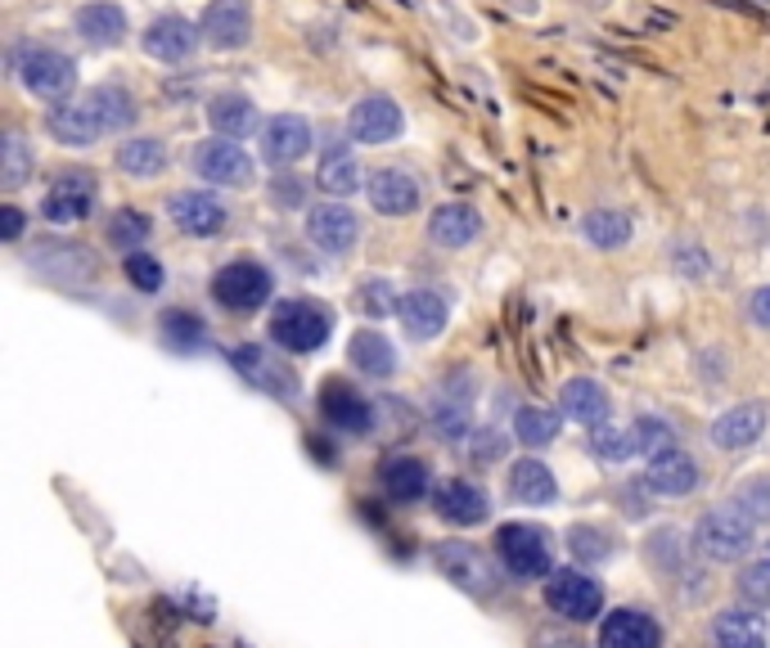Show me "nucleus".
Wrapping results in <instances>:
<instances>
[{
  "label": "nucleus",
  "mask_w": 770,
  "mask_h": 648,
  "mask_svg": "<svg viewBox=\"0 0 770 648\" xmlns=\"http://www.w3.org/2000/svg\"><path fill=\"white\" fill-rule=\"evenodd\" d=\"M752 523H766L770 518V477H752L739 486V501H735Z\"/></svg>",
  "instance_id": "c03bdc74"
},
{
  "label": "nucleus",
  "mask_w": 770,
  "mask_h": 648,
  "mask_svg": "<svg viewBox=\"0 0 770 648\" xmlns=\"http://www.w3.org/2000/svg\"><path fill=\"white\" fill-rule=\"evenodd\" d=\"M559 406L572 424H591L600 428L604 415H608V392L595 383V378H568L563 392H559Z\"/></svg>",
  "instance_id": "5701e85b"
},
{
  "label": "nucleus",
  "mask_w": 770,
  "mask_h": 648,
  "mask_svg": "<svg viewBox=\"0 0 770 648\" xmlns=\"http://www.w3.org/2000/svg\"><path fill=\"white\" fill-rule=\"evenodd\" d=\"M649 486L662 491V495H690L698 486V464L694 455H685L681 446L676 451H667L658 460H649Z\"/></svg>",
  "instance_id": "cd10ccee"
},
{
  "label": "nucleus",
  "mask_w": 770,
  "mask_h": 648,
  "mask_svg": "<svg viewBox=\"0 0 770 648\" xmlns=\"http://www.w3.org/2000/svg\"><path fill=\"white\" fill-rule=\"evenodd\" d=\"M378 482H383V491L393 495V501H402V505H410V501H419V495L428 491V469L419 464V460H388L383 464V473H378Z\"/></svg>",
  "instance_id": "473e14b6"
},
{
  "label": "nucleus",
  "mask_w": 770,
  "mask_h": 648,
  "mask_svg": "<svg viewBox=\"0 0 770 648\" xmlns=\"http://www.w3.org/2000/svg\"><path fill=\"white\" fill-rule=\"evenodd\" d=\"M546 600H550V608H554L563 622H595L600 608H604V590H600V581L586 576L582 568H563V572L550 576Z\"/></svg>",
  "instance_id": "39448f33"
},
{
  "label": "nucleus",
  "mask_w": 770,
  "mask_h": 648,
  "mask_svg": "<svg viewBox=\"0 0 770 648\" xmlns=\"http://www.w3.org/2000/svg\"><path fill=\"white\" fill-rule=\"evenodd\" d=\"M752 320H757L761 329H770V284L757 288V297H752Z\"/></svg>",
  "instance_id": "3c124183"
},
{
  "label": "nucleus",
  "mask_w": 770,
  "mask_h": 648,
  "mask_svg": "<svg viewBox=\"0 0 770 648\" xmlns=\"http://www.w3.org/2000/svg\"><path fill=\"white\" fill-rule=\"evenodd\" d=\"M591 451H595L604 464H622V460H631L640 446H636V432L613 428V424H600V428L591 432Z\"/></svg>",
  "instance_id": "4c0bfd02"
},
{
  "label": "nucleus",
  "mask_w": 770,
  "mask_h": 648,
  "mask_svg": "<svg viewBox=\"0 0 770 648\" xmlns=\"http://www.w3.org/2000/svg\"><path fill=\"white\" fill-rule=\"evenodd\" d=\"M77 32L90 45H118L127 36V14H122V6H113V0H95V6L77 10Z\"/></svg>",
  "instance_id": "c85d7f7f"
},
{
  "label": "nucleus",
  "mask_w": 770,
  "mask_h": 648,
  "mask_svg": "<svg viewBox=\"0 0 770 648\" xmlns=\"http://www.w3.org/2000/svg\"><path fill=\"white\" fill-rule=\"evenodd\" d=\"M230 361H234V370L244 374L249 383H257L262 392H271V396H279V402H294V392H298V378H294V370H284L279 361H271L262 347H253V342H244V347H234L230 352Z\"/></svg>",
  "instance_id": "ddd939ff"
},
{
  "label": "nucleus",
  "mask_w": 770,
  "mask_h": 648,
  "mask_svg": "<svg viewBox=\"0 0 770 648\" xmlns=\"http://www.w3.org/2000/svg\"><path fill=\"white\" fill-rule=\"evenodd\" d=\"M761 428H766L761 406H735L712 424V441L721 446V451H744V446H752L761 437Z\"/></svg>",
  "instance_id": "bb28decb"
},
{
  "label": "nucleus",
  "mask_w": 770,
  "mask_h": 648,
  "mask_svg": "<svg viewBox=\"0 0 770 648\" xmlns=\"http://www.w3.org/2000/svg\"><path fill=\"white\" fill-rule=\"evenodd\" d=\"M208 122L221 140H239V135H249L253 122H257V109H253V99L249 95H239V90H221L212 105H208Z\"/></svg>",
  "instance_id": "a878e982"
},
{
  "label": "nucleus",
  "mask_w": 770,
  "mask_h": 648,
  "mask_svg": "<svg viewBox=\"0 0 770 648\" xmlns=\"http://www.w3.org/2000/svg\"><path fill=\"white\" fill-rule=\"evenodd\" d=\"M199 41H204V32L189 23V19H180V14L154 19L150 28H144V36H140L144 55L158 59V64H185V59L199 50Z\"/></svg>",
  "instance_id": "0eeeda50"
},
{
  "label": "nucleus",
  "mask_w": 770,
  "mask_h": 648,
  "mask_svg": "<svg viewBox=\"0 0 770 648\" xmlns=\"http://www.w3.org/2000/svg\"><path fill=\"white\" fill-rule=\"evenodd\" d=\"M604 536L595 527H572V550L576 554H586V559H604L608 554V545H600Z\"/></svg>",
  "instance_id": "de8ad7c7"
},
{
  "label": "nucleus",
  "mask_w": 770,
  "mask_h": 648,
  "mask_svg": "<svg viewBox=\"0 0 770 648\" xmlns=\"http://www.w3.org/2000/svg\"><path fill=\"white\" fill-rule=\"evenodd\" d=\"M766 563H770V540H766Z\"/></svg>",
  "instance_id": "864d4df0"
},
{
  "label": "nucleus",
  "mask_w": 770,
  "mask_h": 648,
  "mask_svg": "<svg viewBox=\"0 0 770 648\" xmlns=\"http://www.w3.org/2000/svg\"><path fill=\"white\" fill-rule=\"evenodd\" d=\"M271 271L262 262H230L212 275V297L226 311H257L271 303Z\"/></svg>",
  "instance_id": "20e7f679"
},
{
  "label": "nucleus",
  "mask_w": 770,
  "mask_h": 648,
  "mask_svg": "<svg viewBox=\"0 0 770 648\" xmlns=\"http://www.w3.org/2000/svg\"><path fill=\"white\" fill-rule=\"evenodd\" d=\"M554 473L541 460H518L509 469V495L518 505H550L554 501Z\"/></svg>",
  "instance_id": "2f4dec72"
},
{
  "label": "nucleus",
  "mask_w": 770,
  "mask_h": 648,
  "mask_svg": "<svg viewBox=\"0 0 770 648\" xmlns=\"http://www.w3.org/2000/svg\"><path fill=\"white\" fill-rule=\"evenodd\" d=\"M28 172H32V154H28V144H23V135H6V144H0V185L6 189H19L23 180H28Z\"/></svg>",
  "instance_id": "ea45409f"
},
{
  "label": "nucleus",
  "mask_w": 770,
  "mask_h": 648,
  "mask_svg": "<svg viewBox=\"0 0 770 648\" xmlns=\"http://www.w3.org/2000/svg\"><path fill=\"white\" fill-rule=\"evenodd\" d=\"M307 149H311V127H307V118L279 113V118L266 122V131H262V154H266L271 167H294V163L307 154Z\"/></svg>",
  "instance_id": "4468645a"
},
{
  "label": "nucleus",
  "mask_w": 770,
  "mask_h": 648,
  "mask_svg": "<svg viewBox=\"0 0 770 648\" xmlns=\"http://www.w3.org/2000/svg\"><path fill=\"white\" fill-rule=\"evenodd\" d=\"M316 185H320L324 194H333V198H348V194L361 189V163H356V154H352V144H343V140L324 144Z\"/></svg>",
  "instance_id": "412c9836"
},
{
  "label": "nucleus",
  "mask_w": 770,
  "mask_h": 648,
  "mask_svg": "<svg viewBox=\"0 0 770 648\" xmlns=\"http://www.w3.org/2000/svg\"><path fill=\"white\" fill-rule=\"evenodd\" d=\"M739 590H744V600H757V604H770V563L761 559L757 568H748L739 576Z\"/></svg>",
  "instance_id": "49530a36"
},
{
  "label": "nucleus",
  "mask_w": 770,
  "mask_h": 648,
  "mask_svg": "<svg viewBox=\"0 0 770 648\" xmlns=\"http://www.w3.org/2000/svg\"><path fill=\"white\" fill-rule=\"evenodd\" d=\"M582 234H586L595 248H622V243L631 239V221L622 217V212L600 208V212H586V217H582Z\"/></svg>",
  "instance_id": "e433bc0d"
},
{
  "label": "nucleus",
  "mask_w": 770,
  "mask_h": 648,
  "mask_svg": "<svg viewBox=\"0 0 770 648\" xmlns=\"http://www.w3.org/2000/svg\"><path fill=\"white\" fill-rule=\"evenodd\" d=\"M86 109L95 113V122H100V131H127L135 122V99L127 86L118 81H100L90 95H86Z\"/></svg>",
  "instance_id": "b1692460"
},
{
  "label": "nucleus",
  "mask_w": 770,
  "mask_h": 648,
  "mask_svg": "<svg viewBox=\"0 0 770 648\" xmlns=\"http://www.w3.org/2000/svg\"><path fill=\"white\" fill-rule=\"evenodd\" d=\"M204 320L195 316V311H167L163 316V338H167V347H180V352H189V347H199L204 342Z\"/></svg>",
  "instance_id": "79ce46f5"
},
{
  "label": "nucleus",
  "mask_w": 770,
  "mask_h": 648,
  "mask_svg": "<svg viewBox=\"0 0 770 648\" xmlns=\"http://www.w3.org/2000/svg\"><path fill=\"white\" fill-rule=\"evenodd\" d=\"M631 432H636L640 455H649V460H658V455H667V451H676V432H671V424L658 419V415H640V419L631 424Z\"/></svg>",
  "instance_id": "58836bf2"
},
{
  "label": "nucleus",
  "mask_w": 770,
  "mask_h": 648,
  "mask_svg": "<svg viewBox=\"0 0 770 648\" xmlns=\"http://www.w3.org/2000/svg\"><path fill=\"white\" fill-rule=\"evenodd\" d=\"M600 648H662V630L649 613L636 608H617L600 626Z\"/></svg>",
  "instance_id": "6ab92c4d"
},
{
  "label": "nucleus",
  "mask_w": 770,
  "mask_h": 648,
  "mask_svg": "<svg viewBox=\"0 0 770 648\" xmlns=\"http://www.w3.org/2000/svg\"><path fill=\"white\" fill-rule=\"evenodd\" d=\"M19 77L32 95H45V99H59L73 90L77 81V64L64 55V50H51V45H36L19 59Z\"/></svg>",
  "instance_id": "423d86ee"
},
{
  "label": "nucleus",
  "mask_w": 770,
  "mask_h": 648,
  "mask_svg": "<svg viewBox=\"0 0 770 648\" xmlns=\"http://www.w3.org/2000/svg\"><path fill=\"white\" fill-rule=\"evenodd\" d=\"M348 356H352V365H356L361 374H370V378H388V374L397 370L393 342L383 338L378 329H361V333L352 338V347H348Z\"/></svg>",
  "instance_id": "7c9ffc66"
},
{
  "label": "nucleus",
  "mask_w": 770,
  "mask_h": 648,
  "mask_svg": "<svg viewBox=\"0 0 770 648\" xmlns=\"http://www.w3.org/2000/svg\"><path fill=\"white\" fill-rule=\"evenodd\" d=\"M432 563L442 568V576H451V581H455L460 590H469V594H492V585H496V576H492L487 559L477 554L469 540L438 545V550H432Z\"/></svg>",
  "instance_id": "9d476101"
},
{
  "label": "nucleus",
  "mask_w": 770,
  "mask_h": 648,
  "mask_svg": "<svg viewBox=\"0 0 770 648\" xmlns=\"http://www.w3.org/2000/svg\"><path fill=\"white\" fill-rule=\"evenodd\" d=\"M348 131H352V140H361V144L393 140V135L402 131L397 99H388V95H365V99H356V109H352V118H348Z\"/></svg>",
  "instance_id": "dca6fc26"
},
{
  "label": "nucleus",
  "mask_w": 770,
  "mask_h": 648,
  "mask_svg": "<svg viewBox=\"0 0 770 648\" xmlns=\"http://www.w3.org/2000/svg\"><path fill=\"white\" fill-rule=\"evenodd\" d=\"M329 333H333V311L320 307V303H302V297L279 303L275 316H271V338L294 356H307V352H316V347H324Z\"/></svg>",
  "instance_id": "f03ea898"
},
{
  "label": "nucleus",
  "mask_w": 770,
  "mask_h": 648,
  "mask_svg": "<svg viewBox=\"0 0 770 648\" xmlns=\"http://www.w3.org/2000/svg\"><path fill=\"white\" fill-rule=\"evenodd\" d=\"M496 554L518 581H541L550 572V536L532 523H505L496 531Z\"/></svg>",
  "instance_id": "7ed1b4c3"
},
{
  "label": "nucleus",
  "mask_w": 770,
  "mask_h": 648,
  "mask_svg": "<svg viewBox=\"0 0 770 648\" xmlns=\"http://www.w3.org/2000/svg\"><path fill=\"white\" fill-rule=\"evenodd\" d=\"M537 648H586L582 639H572V635H559V630H541Z\"/></svg>",
  "instance_id": "603ef678"
},
{
  "label": "nucleus",
  "mask_w": 770,
  "mask_h": 648,
  "mask_svg": "<svg viewBox=\"0 0 770 648\" xmlns=\"http://www.w3.org/2000/svg\"><path fill=\"white\" fill-rule=\"evenodd\" d=\"M275 204H302L298 176H279V180H275Z\"/></svg>",
  "instance_id": "09e8293b"
},
{
  "label": "nucleus",
  "mask_w": 770,
  "mask_h": 648,
  "mask_svg": "<svg viewBox=\"0 0 770 648\" xmlns=\"http://www.w3.org/2000/svg\"><path fill=\"white\" fill-rule=\"evenodd\" d=\"M150 230H154V221L144 217V212H135V208H122L113 221H109V243L113 248H144V239H150Z\"/></svg>",
  "instance_id": "a19ab883"
},
{
  "label": "nucleus",
  "mask_w": 770,
  "mask_h": 648,
  "mask_svg": "<svg viewBox=\"0 0 770 648\" xmlns=\"http://www.w3.org/2000/svg\"><path fill=\"white\" fill-rule=\"evenodd\" d=\"M752 540H757V523L739 509V505H721L712 514L698 518L694 527V545H698V554L707 563H735L752 550Z\"/></svg>",
  "instance_id": "f257e3e1"
},
{
  "label": "nucleus",
  "mask_w": 770,
  "mask_h": 648,
  "mask_svg": "<svg viewBox=\"0 0 770 648\" xmlns=\"http://www.w3.org/2000/svg\"><path fill=\"white\" fill-rule=\"evenodd\" d=\"M370 204L383 217H410L419 208V185L410 180V172L402 167H378L370 176Z\"/></svg>",
  "instance_id": "aec40b11"
},
{
  "label": "nucleus",
  "mask_w": 770,
  "mask_h": 648,
  "mask_svg": "<svg viewBox=\"0 0 770 648\" xmlns=\"http://www.w3.org/2000/svg\"><path fill=\"white\" fill-rule=\"evenodd\" d=\"M199 32L212 50H244L253 36V10L249 0H208L199 19Z\"/></svg>",
  "instance_id": "6e6552de"
},
{
  "label": "nucleus",
  "mask_w": 770,
  "mask_h": 648,
  "mask_svg": "<svg viewBox=\"0 0 770 648\" xmlns=\"http://www.w3.org/2000/svg\"><path fill=\"white\" fill-rule=\"evenodd\" d=\"M320 415H324L329 428L356 432V437L370 432V424H374L370 402H365L356 387H348V383H324V387H320Z\"/></svg>",
  "instance_id": "2eb2a0df"
},
{
  "label": "nucleus",
  "mask_w": 770,
  "mask_h": 648,
  "mask_svg": "<svg viewBox=\"0 0 770 648\" xmlns=\"http://www.w3.org/2000/svg\"><path fill=\"white\" fill-rule=\"evenodd\" d=\"M172 221H176V230L195 234V239H212L226 230V204L208 189H189V194L172 198Z\"/></svg>",
  "instance_id": "f8f14e48"
},
{
  "label": "nucleus",
  "mask_w": 770,
  "mask_h": 648,
  "mask_svg": "<svg viewBox=\"0 0 770 648\" xmlns=\"http://www.w3.org/2000/svg\"><path fill=\"white\" fill-rule=\"evenodd\" d=\"M45 127H51V135L59 144H73V149H86V144H95V135H105L86 105H55L51 118H45Z\"/></svg>",
  "instance_id": "c756f323"
},
{
  "label": "nucleus",
  "mask_w": 770,
  "mask_h": 648,
  "mask_svg": "<svg viewBox=\"0 0 770 648\" xmlns=\"http://www.w3.org/2000/svg\"><path fill=\"white\" fill-rule=\"evenodd\" d=\"M195 167H199L204 180L230 185V189H239V185L253 180V158H249L239 144H230V140H208V144H199Z\"/></svg>",
  "instance_id": "9b49d317"
},
{
  "label": "nucleus",
  "mask_w": 770,
  "mask_h": 648,
  "mask_svg": "<svg viewBox=\"0 0 770 648\" xmlns=\"http://www.w3.org/2000/svg\"><path fill=\"white\" fill-rule=\"evenodd\" d=\"M90 208H95V180L86 172H68V176H59L51 189H45L41 217L55 221V226H68V221H86Z\"/></svg>",
  "instance_id": "1a4fd4ad"
},
{
  "label": "nucleus",
  "mask_w": 770,
  "mask_h": 648,
  "mask_svg": "<svg viewBox=\"0 0 770 648\" xmlns=\"http://www.w3.org/2000/svg\"><path fill=\"white\" fill-rule=\"evenodd\" d=\"M356 212L343 204H320L307 212V239L320 248V253H348L356 243Z\"/></svg>",
  "instance_id": "f3484780"
},
{
  "label": "nucleus",
  "mask_w": 770,
  "mask_h": 648,
  "mask_svg": "<svg viewBox=\"0 0 770 648\" xmlns=\"http://www.w3.org/2000/svg\"><path fill=\"white\" fill-rule=\"evenodd\" d=\"M438 514L451 523V527H477V523H487L492 505H487V491L477 486V482H442L438 486Z\"/></svg>",
  "instance_id": "a211bd4d"
},
{
  "label": "nucleus",
  "mask_w": 770,
  "mask_h": 648,
  "mask_svg": "<svg viewBox=\"0 0 770 648\" xmlns=\"http://www.w3.org/2000/svg\"><path fill=\"white\" fill-rule=\"evenodd\" d=\"M356 307H361L365 316H388V311H397L402 303H397V288H393L388 279H370V284H361V293H356Z\"/></svg>",
  "instance_id": "37998d69"
},
{
  "label": "nucleus",
  "mask_w": 770,
  "mask_h": 648,
  "mask_svg": "<svg viewBox=\"0 0 770 648\" xmlns=\"http://www.w3.org/2000/svg\"><path fill=\"white\" fill-rule=\"evenodd\" d=\"M397 311H402L406 333L419 338V342H424V338H438V333L447 329V320H451V311H447L442 297H438V293H424V288H419V293H406Z\"/></svg>",
  "instance_id": "4be33fe9"
},
{
  "label": "nucleus",
  "mask_w": 770,
  "mask_h": 648,
  "mask_svg": "<svg viewBox=\"0 0 770 648\" xmlns=\"http://www.w3.org/2000/svg\"><path fill=\"white\" fill-rule=\"evenodd\" d=\"M712 644L716 648H766V630L752 613H726L712 626Z\"/></svg>",
  "instance_id": "f704fd0d"
},
{
  "label": "nucleus",
  "mask_w": 770,
  "mask_h": 648,
  "mask_svg": "<svg viewBox=\"0 0 770 648\" xmlns=\"http://www.w3.org/2000/svg\"><path fill=\"white\" fill-rule=\"evenodd\" d=\"M477 230H483V217H477L469 204H442L428 217V239L442 243V248H464L469 239H477Z\"/></svg>",
  "instance_id": "393cba45"
},
{
  "label": "nucleus",
  "mask_w": 770,
  "mask_h": 648,
  "mask_svg": "<svg viewBox=\"0 0 770 648\" xmlns=\"http://www.w3.org/2000/svg\"><path fill=\"white\" fill-rule=\"evenodd\" d=\"M559 410H546V406H522L518 419H514V437L522 446H550L559 437Z\"/></svg>",
  "instance_id": "c9c22d12"
},
{
  "label": "nucleus",
  "mask_w": 770,
  "mask_h": 648,
  "mask_svg": "<svg viewBox=\"0 0 770 648\" xmlns=\"http://www.w3.org/2000/svg\"><path fill=\"white\" fill-rule=\"evenodd\" d=\"M118 167L127 172V176H158L163 167H167V149L154 140V135H144V140H127V144H118Z\"/></svg>",
  "instance_id": "72a5a7b5"
},
{
  "label": "nucleus",
  "mask_w": 770,
  "mask_h": 648,
  "mask_svg": "<svg viewBox=\"0 0 770 648\" xmlns=\"http://www.w3.org/2000/svg\"><path fill=\"white\" fill-rule=\"evenodd\" d=\"M0 234H6V239L23 234V212L19 208H0Z\"/></svg>",
  "instance_id": "8fccbe9b"
},
{
  "label": "nucleus",
  "mask_w": 770,
  "mask_h": 648,
  "mask_svg": "<svg viewBox=\"0 0 770 648\" xmlns=\"http://www.w3.org/2000/svg\"><path fill=\"white\" fill-rule=\"evenodd\" d=\"M127 279H131L140 293H158V288H163V266H158L150 253H127Z\"/></svg>",
  "instance_id": "a18cd8bd"
}]
</instances>
